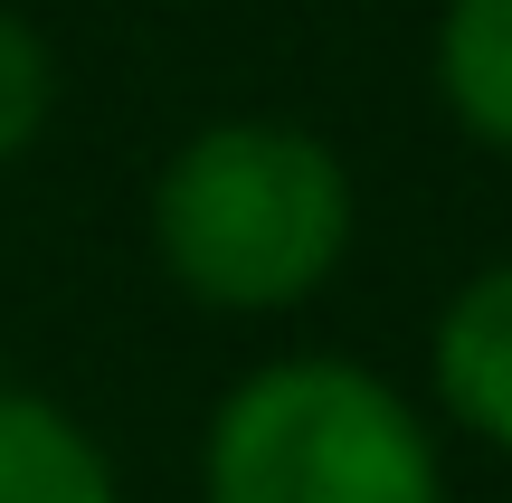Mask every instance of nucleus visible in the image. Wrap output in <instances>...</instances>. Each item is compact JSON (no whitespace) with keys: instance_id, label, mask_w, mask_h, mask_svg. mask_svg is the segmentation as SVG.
<instances>
[{"instance_id":"obj_2","label":"nucleus","mask_w":512,"mask_h":503,"mask_svg":"<svg viewBox=\"0 0 512 503\" xmlns=\"http://www.w3.org/2000/svg\"><path fill=\"white\" fill-rule=\"evenodd\" d=\"M200 503H446V456L380 371L294 352L209 409Z\"/></svg>"},{"instance_id":"obj_5","label":"nucleus","mask_w":512,"mask_h":503,"mask_svg":"<svg viewBox=\"0 0 512 503\" xmlns=\"http://www.w3.org/2000/svg\"><path fill=\"white\" fill-rule=\"evenodd\" d=\"M437 95L475 143L512 152V0H446V19H437Z\"/></svg>"},{"instance_id":"obj_4","label":"nucleus","mask_w":512,"mask_h":503,"mask_svg":"<svg viewBox=\"0 0 512 503\" xmlns=\"http://www.w3.org/2000/svg\"><path fill=\"white\" fill-rule=\"evenodd\" d=\"M0 503H114V466L57 399L0 380Z\"/></svg>"},{"instance_id":"obj_3","label":"nucleus","mask_w":512,"mask_h":503,"mask_svg":"<svg viewBox=\"0 0 512 503\" xmlns=\"http://www.w3.org/2000/svg\"><path fill=\"white\" fill-rule=\"evenodd\" d=\"M427 390L475 447L512 456V257L475 266L427 333Z\"/></svg>"},{"instance_id":"obj_6","label":"nucleus","mask_w":512,"mask_h":503,"mask_svg":"<svg viewBox=\"0 0 512 503\" xmlns=\"http://www.w3.org/2000/svg\"><path fill=\"white\" fill-rule=\"evenodd\" d=\"M48 95H57V76H48L38 29H29L19 10H0V171H10L19 152L38 143V124H48Z\"/></svg>"},{"instance_id":"obj_1","label":"nucleus","mask_w":512,"mask_h":503,"mask_svg":"<svg viewBox=\"0 0 512 503\" xmlns=\"http://www.w3.org/2000/svg\"><path fill=\"white\" fill-rule=\"evenodd\" d=\"M351 171L323 133L228 114L200 124L152 181V257L209 314H285L351 257Z\"/></svg>"}]
</instances>
